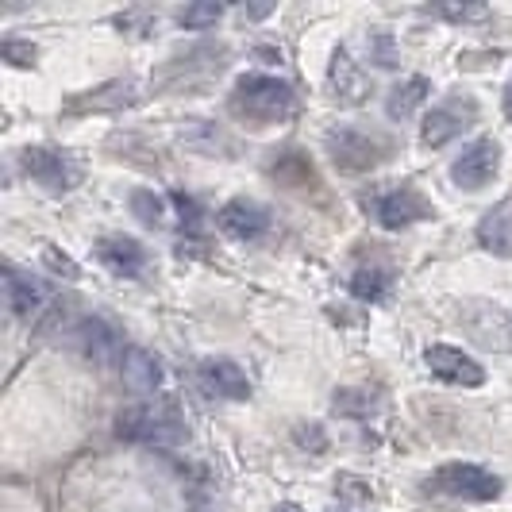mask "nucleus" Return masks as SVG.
<instances>
[{"label": "nucleus", "mask_w": 512, "mask_h": 512, "mask_svg": "<svg viewBox=\"0 0 512 512\" xmlns=\"http://www.w3.org/2000/svg\"><path fill=\"white\" fill-rule=\"evenodd\" d=\"M116 436L128 443H143V447H174L189 436L185 420L174 405L166 401H139L116 416Z\"/></svg>", "instance_id": "nucleus-5"}, {"label": "nucleus", "mask_w": 512, "mask_h": 512, "mask_svg": "<svg viewBox=\"0 0 512 512\" xmlns=\"http://www.w3.org/2000/svg\"><path fill=\"white\" fill-rule=\"evenodd\" d=\"M20 170L27 174L31 185H39L47 197H70L77 185L85 181V162L74 151L62 147H24L20 151Z\"/></svg>", "instance_id": "nucleus-7"}, {"label": "nucleus", "mask_w": 512, "mask_h": 512, "mask_svg": "<svg viewBox=\"0 0 512 512\" xmlns=\"http://www.w3.org/2000/svg\"><path fill=\"white\" fill-rule=\"evenodd\" d=\"M497 174H501V143L489 139V135L462 147V154L451 162V181L466 193H478V189L493 185Z\"/></svg>", "instance_id": "nucleus-11"}, {"label": "nucleus", "mask_w": 512, "mask_h": 512, "mask_svg": "<svg viewBox=\"0 0 512 512\" xmlns=\"http://www.w3.org/2000/svg\"><path fill=\"white\" fill-rule=\"evenodd\" d=\"M424 366L436 374L439 382L459 385V389H478V385H486V366L474 359V355L451 347V343H432V347L424 351Z\"/></svg>", "instance_id": "nucleus-15"}, {"label": "nucleus", "mask_w": 512, "mask_h": 512, "mask_svg": "<svg viewBox=\"0 0 512 512\" xmlns=\"http://www.w3.org/2000/svg\"><path fill=\"white\" fill-rule=\"evenodd\" d=\"M93 255L101 262L108 274H116V278H143L147 270H151V251L139 243V239H131L124 231H112V235H101L97 243H93Z\"/></svg>", "instance_id": "nucleus-13"}, {"label": "nucleus", "mask_w": 512, "mask_h": 512, "mask_svg": "<svg viewBox=\"0 0 512 512\" xmlns=\"http://www.w3.org/2000/svg\"><path fill=\"white\" fill-rule=\"evenodd\" d=\"M432 97V81L420 74L405 77V81H397L393 89H389V97H385V116L389 120H409L416 116V108Z\"/></svg>", "instance_id": "nucleus-22"}, {"label": "nucleus", "mask_w": 512, "mask_h": 512, "mask_svg": "<svg viewBox=\"0 0 512 512\" xmlns=\"http://www.w3.org/2000/svg\"><path fill=\"white\" fill-rule=\"evenodd\" d=\"M220 16H224V4H212V0H197V4L178 8V24L185 27V31H205V27H212Z\"/></svg>", "instance_id": "nucleus-27"}, {"label": "nucleus", "mask_w": 512, "mask_h": 512, "mask_svg": "<svg viewBox=\"0 0 512 512\" xmlns=\"http://www.w3.org/2000/svg\"><path fill=\"white\" fill-rule=\"evenodd\" d=\"M216 228L235 243H262L274 228V216L255 197H231L228 205L216 212Z\"/></svg>", "instance_id": "nucleus-12"}, {"label": "nucleus", "mask_w": 512, "mask_h": 512, "mask_svg": "<svg viewBox=\"0 0 512 512\" xmlns=\"http://www.w3.org/2000/svg\"><path fill=\"white\" fill-rule=\"evenodd\" d=\"M324 154L332 158V166L347 178H362L374 174L393 158V139H385L382 131H362L351 124H335L324 135Z\"/></svg>", "instance_id": "nucleus-4"}, {"label": "nucleus", "mask_w": 512, "mask_h": 512, "mask_svg": "<svg viewBox=\"0 0 512 512\" xmlns=\"http://www.w3.org/2000/svg\"><path fill=\"white\" fill-rule=\"evenodd\" d=\"M4 305L12 312V320H31L39 308L47 305V289L24 274L20 266H4Z\"/></svg>", "instance_id": "nucleus-18"}, {"label": "nucleus", "mask_w": 512, "mask_h": 512, "mask_svg": "<svg viewBox=\"0 0 512 512\" xmlns=\"http://www.w3.org/2000/svg\"><path fill=\"white\" fill-rule=\"evenodd\" d=\"M231 62L228 43L216 39H201L174 51L158 70L151 74V89L158 97H197L205 93L212 81H220Z\"/></svg>", "instance_id": "nucleus-1"}, {"label": "nucleus", "mask_w": 512, "mask_h": 512, "mask_svg": "<svg viewBox=\"0 0 512 512\" xmlns=\"http://www.w3.org/2000/svg\"><path fill=\"white\" fill-rule=\"evenodd\" d=\"M328 89L339 104H362L366 101V89H370V77L359 62L351 58L347 47H335L332 62H328Z\"/></svg>", "instance_id": "nucleus-17"}, {"label": "nucleus", "mask_w": 512, "mask_h": 512, "mask_svg": "<svg viewBox=\"0 0 512 512\" xmlns=\"http://www.w3.org/2000/svg\"><path fill=\"white\" fill-rule=\"evenodd\" d=\"M181 143L201 158H235V139L224 128H216L212 120H185Z\"/></svg>", "instance_id": "nucleus-20"}, {"label": "nucleus", "mask_w": 512, "mask_h": 512, "mask_svg": "<svg viewBox=\"0 0 512 512\" xmlns=\"http://www.w3.org/2000/svg\"><path fill=\"white\" fill-rule=\"evenodd\" d=\"M328 512H362V509H351V505H332Z\"/></svg>", "instance_id": "nucleus-34"}, {"label": "nucleus", "mask_w": 512, "mask_h": 512, "mask_svg": "<svg viewBox=\"0 0 512 512\" xmlns=\"http://www.w3.org/2000/svg\"><path fill=\"white\" fill-rule=\"evenodd\" d=\"M505 112L512 116V85H509V93H505Z\"/></svg>", "instance_id": "nucleus-36"}, {"label": "nucleus", "mask_w": 512, "mask_h": 512, "mask_svg": "<svg viewBox=\"0 0 512 512\" xmlns=\"http://www.w3.org/2000/svg\"><path fill=\"white\" fill-rule=\"evenodd\" d=\"M478 243L493 258H512V201L493 205L478 220Z\"/></svg>", "instance_id": "nucleus-21"}, {"label": "nucleus", "mask_w": 512, "mask_h": 512, "mask_svg": "<svg viewBox=\"0 0 512 512\" xmlns=\"http://www.w3.org/2000/svg\"><path fill=\"white\" fill-rule=\"evenodd\" d=\"M66 339H74L77 351L85 359H93L97 366H112V362L124 359V351H128L120 332L108 320H101V316H77L74 328L66 332Z\"/></svg>", "instance_id": "nucleus-14"}, {"label": "nucleus", "mask_w": 512, "mask_h": 512, "mask_svg": "<svg viewBox=\"0 0 512 512\" xmlns=\"http://www.w3.org/2000/svg\"><path fill=\"white\" fill-rule=\"evenodd\" d=\"M174 205H178V212H181V228L189 231V235H197L201 231V205L193 201V197H185V193H174Z\"/></svg>", "instance_id": "nucleus-32"}, {"label": "nucleus", "mask_w": 512, "mask_h": 512, "mask_svg": "<svg viewBox=\"0 0 512 512\" xmlns=\"http://www.w3.org/2000/svg\"><path fill=\"white\" fill-rule=\"evenodd\" d=\"M335 497L339 505H351V509H370L374 505V486L366 478H355V474H339L335 478Z\"/></svg>", "instance_id": "nucleus-26"}, {"label": "nucleus", "mask_w": 512, "mask_h": 512, "mask_svg": "<svg viewBox=\"0 0 512 512\" xmlns=\"http://www.w3.org/2000/svg\"><path fill=\"white\" fill-rule=\"evenodd\" d=\"M0 58H4L8 66H16V70H31L35 58H39V47H35V43H20V39H8V43L0 47Z\"/></svg>", "instance_id": "nucleus-29"}, {"label": "nucleus", "mask_w": 512, "mask_h": 512, "mask_svg": "<svg viewBox=\"0 0 512 512\" xmlns=\"http://www.w3.org/2000/svg\"><path fill=\"white\" fill-rule=\"evenodd\" d=\"M335 416H347V420H370L378 412V393L366 389V385H347V389H335L332 397Z\"/></svg>", "instance_id": "nucleus-23"}, {"label": "nucleus", "mask_w": 512, "mask_h": 512, "mask_svg": "<svg viewBox=\"0 0 512 512\" xmlns=\"http://www.w3.org/2000/svg\"><path fill=\"white\" fill-rule=\"evenodd\" d=\"M120 378L128 385L135 397H151L162 389L166 382V374H162V362L154 359L151 351H143V347H128L124 351V359H120Z\"/></svg>", "instance_id": "nucleus-19"}, {"label": "nucleus", "mask_w": 512, "mask_h": 512, "mask_svg": "<svg viewBox=\"0 0 512 512\" xmlns=\"http://www.w3.org/2000/svg\"><path fill=\"white\" fill-rule=\"evenodd\" d=\"M43 266L51 270L54 278H66V282H77V278H81V266H77L66 251H58V247H43Z\"/></svg>", "instance_id": "nucleus-28"}, {"label": "nucleus", "mask_w": 512, "mask_h": 512, "mask_svg": "<svg viewBox=\"0 0 512 512\" xmlns=\"http://www.w3.org/2000/svg\"><path fill=\"white\" fill-rule=\"evenodd\" d=\"M455 324L462 328V335L482 347V351H497L505 355L512 351V316L505 312V305L486 301V297H466L455 305Z\"/></svg>", "instance_id": "nucleus-8"}, {"label": "nucleus", "mask_w": 512, "mask_h": 512, "mask_svg": "<svg viewBox=\"0 0 512 512\" xmlns=\"http://www.w3.org/2000/svg\"><path fill=\"white\" fill-rule=\"evenodd\" d=\"M197 378L220 401H251V378L235 359H201Z\"/></svg>", "instance_id": "nucleus-16"}, {"label": "nucleus", "mask_w": 512, "mask_h": 512, "mask_svg": "<svg viewBox=\"0 0 512 512\" xmlns=\"http://www.w3.org/2000/svg\"><path fill=\"white\" fill-rule=\"evenodd\" d=\"M370 62L382 66V70H393V66H397V47H393V35H389V31H374V35H370Z\"/></svg>", "instance_id": "nucleus-30"}, {"label": "nucleus", "mask_w": 512, "mask_h": 512, "mask_svg": "<svg viewBox=\"0 0 512 512\" xmlns=\"http://www.w3.org/2000/svg\"><path fill=\"white\" fill-rule=\"evenodd\" d=\"M274 512H301V509H297V505H289V501H285V505H278V509H274Z\"/></svg>", "instance_id": "nucleus-35"}, {"label": "nucleus", "mask_w": 512, "mask_h": 512, "mask_svg": "<svg viewBox=\"0 0 512 512\" xmlns=\"http://www.w3.org/2000/svg\"><path fill=\"white\" fill-rule=\"evenodd\" d=\"M420 489L436 493V497H455V501H470V505H489L505 493V482L478 466V462H443L439 470H432Z\"/></svg>", "instance_id": "nucleus-6"}, {"label": "nucleus", "mask_w": 512, "mask_h": 512, "mask_svg": "<svg viewBox=\"0 0 512 512\" xmlns=\"http://www.w3.org/2000/svg\"><path fill=\"white\" fill-rule=\"evenodd\" d=\"M228 112L247 128H278L297 116V89L285 77L243 74L231 85Z\"/></svg>", "instance_id": "nucleus-2"}, {"label": "nucleus", "mask_w": 512, "mask_h": 512, "mask_svg": "<svg viewBox=\"0 0 512 512\" xmlns=\"http://www.w3.org/2000/svg\"><path fill=\"white\" fill-rule=\"evenodd\" d=\"M478 120H482V104L474 101V97H466V93H451V97H443L439 104H432V112L424 116L420 143L428 151H439V147L455 143L459 135H466Z\"/></svg>", "instance_id": "nucleus-9"}, {"label": "nucleus", "mask_w": 512, "mask_h": 512, "mask_svg": "<svg viewBox=\"0 0 512 512\" xmlns=\"http://www.w3.org/2000/svg\"><path fill=\"white\" fill-rule=\"evenodd\" d=\"M293 439H297L305 451H312V455H324V451H328V436H324L320 424H297Z\"/></svg>", "instance_id": "nucleus-31"}, {"label": "nucleus", "mask_w": 512, "mask_h": 512, "mask_svg": "<svg viewBox=\"0 0 512 512\" xmlns=\"http://www.w3.org/2000/svg\"><path fill=\"white\" fill-rule=\"evenodd\" d=\"M432 16H443V20H478L486 16L482 4H439V8H428Z\"/></svg>", "instance_id": "nucleus-33"}, {"label": "nucleus", "mask_w": 512, "mask_h": 512, "mask_svg": "<svg viewBox=\"0 0 512 512\" xmlns=\"http://www.w3.org/2000/svg\"><path fill=\"white\" fill-rule=\"evenodd\" d=\"M362 212L385 231H405L412 224H424L436 216V205L412 185V181H385V185H370L359 197Z\"/></svg>", "instance_id": "nucleus-3"}, {"label": "nucleus", "mask_w": 512, "mask_h": 512, "mask_svg": "<svg viewBox=\"0 0 512 512\" xmlns=\"http://www.w3.org/2000/svg\"><path fill=\"white\" fill-rule=\"evenodd\" d=\"M143 101L139 93V81L135 77H112L104 85H93V89H81L74 97L62 101V116L66 120H81V116H112V112H124V108H135Z\"/></svg>", "instance_id": "nucleus-10"}, {"label": "nucleus", "mask_w": 512, "mask_h": 512, "mask_svg": "<svg viewBox=\"0 0 512 512\" xmlns=\"http://www.w3.org/2000/svg\"><path fill=\"white\" fill-rule=\"evenodd\" d=\"M389 285H393V278H389L385 266H359L351 274V293L359 301H366V305H378L385 293H389Z\"/></svg>", "instance_id": "nucleus-25"}, {"label": "nucleus", "mask_w": 512, "mask_h": 512, "mask_svg": "<svg viewBox=\"0 0 512 512\" xmlns=\"http://www.w3.org/2000/svg\"><path fill=\"white\" fill-rule=\"evenodd\" d=\"M128 208L131 216L139 220V224H147V228H162L166 224V197L162 193H154V189H147V185H139V189H131L128 193Z\"/></svg>", "instance_id": "nucleus-24"}]
</instances>
